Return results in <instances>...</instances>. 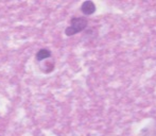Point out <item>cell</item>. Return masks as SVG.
<instances>
[{
    "label": "cell",
    "instance_id": "obj_1",
    "mask_svg": "<svg viewBox=\"0 0 156 136\" xmlns=\"http://www.w3.org/2000/svg\"><path fill=\"white\" fill-rule=\"evenodd\" d=\"M87 26V20L83 17H74L70 21V26L66 28L65 33L67 36H71L73 34H76L79 32L83 31Z\"/></svg>",
    "mask_w": 156,
    "mask_h": 136
},
{
    "label": "cell",
    "instance_id": "obj_2",
    "mask_svg": "<svg viewBox=\"0 0 156 136\" xmlns=\"http://www.w3.org/2000/svg\"><path fill=\"white\" fill-rule=\"evenodd\" d=\"M81 11L85 15H91L96 12V5L93 1H85L81 6Z\"/></svg>",
    "mask_w": 156,
    "mask_h": 136
},
{
    "label": "cell",
    "instance_id": "obj_3",
    "mask_svg": "<svg viewBox=\"0 0 156 136\" xmlns=\"http://www.w3.org/2000/svg\"><path fill=\"white\" fill-rule=\"evenodd\" d=\"M50 56H51V52H50L49 50L48 49H41L36 53V60L38 61V62H41V61L46 60V59L50 58Z\"/></svg>",
    "mask_w": 156,
    "mask_h": 136
}]
</instances>
